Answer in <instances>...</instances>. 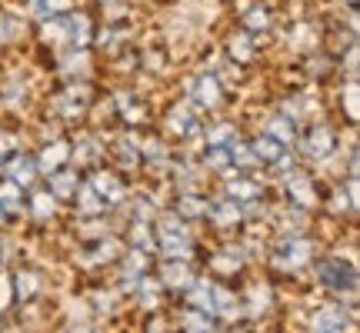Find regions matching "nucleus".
<instances>
[{"mask_svg":"<svg viewBox=\"0 0 360 333\" xmlns=\"http://www.w3.org/2000/svg\"><path fill=\"white\" fill-rule=\"evenodd\" d=\"M154 247L167 256V260H180V256L191 250V237H187V230H184L180 217H164L160 223H157Z\"/></svg>","mask_w":360,"mask_h":333,"instance_id":"obj_1","label":"nucleus"},{"mask_svg":"<svg viewBox=\"0 0 360 333\" xmlns=\"http://www.w3.org/2000/svg\"><path fill=\"white\" fill-rule=\"evenodd\" d=\"M317 280L334 294H354L357 290V270L344 260H337V256H327L317 263Z\"/></svg>","mask_w":360,"mask_h":333,"instance_id":"obj_2","label":"nucleus"},{"mask_svg":"<svg viewBox=\"0 0 360 333\" xmlns=\"http://www.w3.org/2000/svg\"><path fill=\"white\" fill-rule=\"evenodd\" d=\"M310 256H314V244H310V240H304V237H287V240L277 247L274 260H277L281 267H300V263H307Z\"/></svg>","mask_w":360,"mask_h":333,"instance_id":"obj_3","label":"nucleus"},{"mask_svg":"<svg viewBox=\"0 0 360 333\" xmlns=\"http://www.w3.org/2000/svg\"><path fill=\"white\" fill-rule=\"evenodd\" d=\"M4 174H7V180H13L17 187H30L34 177H37V160L27 154H11L7 164H4Z\"/></svg>","mask_w":360,"mask_h":333,"instance_id":"obj_4","label":"nucleus"},{"mask_svg":"<svg viewBox=\"0 0 360 333\" xmlns=\"http://www.w3.org/2000/svg\"><path fill=\"white\" fill-rule=\"evenodd\" d=\"M304 150H307V157H314V160L330 157L337 150V133L330 127H310L307 141H304Z\"/></svg>","mask_w":360,"mask_h":333,"instance_id":"obj_5","label":"nucleus"},{"mask_svg":"<svg viewBox=\"0 0 360 333\" xmlns=\"http://www.w3.org/2000/svg\"><path fill=\"white\" fill-rule=\"evenodd\" d=\"M287 193H290V204H294V207H304V210H310V207L317 204V190H314L310 177H304V174L287 177Z\"/></svg>","mask_w":360,"mask_h":333,"instance_id":"obj_6","label":"nucleus"},{"mask_svg":"<svg viewBox=\"0 0 360 333\" xmlns=\"http://www.w3.org/2000/svg\"><path fill=\"white\" fill-rule=\"evenodd\" d=\"M250 150H254V160H257V164H270V166L287 164V157H283V143L274 141L270 133L257 137V141L250 143Z\"/></svg>","mask_w":360,"mask_h":333,"instance_id":"obj_7","label":"nucleus"},{"mask_svg":"<svg viewBox=\"0 0 360 333\" xmlns=\"http://www.w3.org/2000/svg\"><path fill=\"white\" fill-rule=\"evenodd\" d=\"M191 100L197 103V107H220V84L210 77V74L197 77L191 84Z\"/></svg>","mask_w":360,"mask_h":333,"instance_id":"obj_8","label":"nucleus"},{"mask_svg":"<svg viewBox=\"0 0 360 333\" xmlns=\"http://www.w3.org/2000/svg\"><path fill=\"white\" fill-rule=\"evenodd\" d=\"M90 190L97 193L103 204H120V200H124V183H120L114 174H94Z\"/></svg>","mask_w":360,"mask_h":333,"instance_id":"obj_9","label":"nucleus"},{"mask_svg":"<svg viewBox=\"0 0 360 333\" xmlns=\"http://www.w3.org/2000/svg\"><path fill=\"white\" fill-rule=\"evenodd\" d=\"M67 160H70V143H67V141H53L51 147H44V154L37 157V170L53 174V170H60Z\"/></svg>","mask_w":360,"mask_h":333,"instance_id":"obj_10","label":"nucleus"},{"mask_svg":"<svg viewBox=\"0 0 360 333\" xmlns=\"http://www.w3.org/2000/svg\"><path fill=\"white\" fill-rule=\"evenodd\" d=\"M77 187H80V180L74 177L70 170H64V166H60V170H53V174H51V187H47V190H51L53 200H74Z\"/></svg>","mask_w":360,"mask_h":333,"instance_id":"obj_11","label":"nucleus"},{"mask_svg":"<svg viewBox=\"0 0 360 333\" xmlns=\"http://www.w3.org/2000/svg\"><path fill=\"white\" fill-rule=\"evenodd\" d=\"M207 217L214 220L217 227H237V223H240V217H244V210H240V204H237V200H224V204L207 207Z\"/></svg>","mask_w":360,"mask_h":333,"instance_id":"obj_12","label":"nucleus"},{"mask_svg":"<svg viewBox=\"0 0 360 333\" xmlns=\"http://www.w3.org/2000/svg\"><path fill=\"white\" fill-rule=\"evenodd\" d=\"M344 323H347L344 310L327 307V310H321V313L314 317V333H344Z\"/></svg>","mask_w":360,"mask_h":333,"instance_id":"obj_13","label":"nucleus"},{"mask_svg":"<svg viewBox=\"0 0 360 333\" xmlns=\"http://www.w3.org/2000/svg\"><path fill=\"white\" fill-rule=\"evenodd\" d=\"M167 127L177 133V137H191L193 130H197V117L191 110H184V107H174L167 117Z\"/></svg>","mask_w":360,"mask_h":333,"instance_id":"obj_14","label":"nucleus"},{"mask_svg":"<svg viewBox=\"0 0 360 333\" xmlns=\"http://www.w3.org/2000/svg\"><path fill=\"white\" fill-rule=\"evenodd\" d=\"M227 193H231L237 204H250V200H257L260 197V187L250 177H237V180L227 183Z\"/></svg>","mask_w":360,"mask_h":333,"instance_id":"obj_15","label":"nucleus"},{"mask_svg":"<svg viewBox=\"0 0 360 333\" xmlns=\"http://www.w3.org/2000/svg\"><path fill=\"white\" fill-rule=\"evenodd\" d=\"M207 200L204 197H197V193H187V197H180L177 204V217L180 220H197V217H207Z\"/></svg>","mask_w":360,"mask_h":333,"instance_id":"obj_16","label":"nucleus"},{"mask_svg":"<svg viewBox=\"0 0 360 333\" xmlns=\"http://www.w3.org/2000/svg\"><path fill=\"white\" fill-rule=\"evenodd\" d=\"M74 200L80 204V210H84L87 217H94V214H101L103 207H107V204L101 200V197H97V193L90 190V183H87V187H77V193H74Z\"/></svg>","mask_w":360,"mask_h":333,"instance_id":"obj_17","label":"nucleus"},{"mask_svg":"<svg viewBox=\"0 0 360 333\" xmlns=\"http://www.w3.org/2000/svg\"><path fill=\"white\" fill-rule=\"evenodd\" d=\"M20 190H24V187H17L13 180L0 183V207H7V210H20V207H24V197H20Z\"/></svg>","mask_w":360,"mask_h":333,"instance_id":"obj_18","label":"nucleus"},{"mask_svg":"<svg viewBox=\"0 0 360 333\" xmlns=\"http://www.w3.org/2000/svg\"><path fill=\"white\" fill-rule=\"evenodd\" d=\"M40 294V277L34 273V270H27V273H20L17 277V296L20 300H30V296Z\"/></svg>","mask_w":360,"mask_h":333,"instance_id":"obj_19","label":"nucleus"},{"mask_svg":"<svg viewBox=\"0 0 360 333\" xmlns=\"http://www.w3.org/2000/svg\"><path fill=\"white\" fill-rule=\"evenodd\" d=\"M274 141H281V143H287V141H294L297 137V130H294V120H287V117H277L274 124H270V130H267Z\"/></svg>","mask_w":360,"mask_h":333,"instance_id":"obj_20","label":"nucleus"},{"mask_svg":"<svg viewBox=\"0 0 360 333\" xmlns=\"http://www.w3.org/2000/svg\"><path fill=\"white\" fill-rule=\"evenodd\" d=\"M53 204H57V200L51 197V190H37L34 197H30V207H34V214H37V217H51Z\"/></svg>","mask_w":360,"mask_h":333,"instance_id":"obj_21","label":"nucleus"},{"mask_svg":"<svg viewBox=\"0 0 360 333\" xmlns=\"http://www.w3.org/2000/svg\"><path fill=\"white\" fill-rule=\"evenodd\" d=\"M120 114L127 117L130 124H137V120H143V107H141V100L137 97H120Z\"/></svg>","mask_w":360,"mask_h":333,"instance_id":"obj_22","label":"nucleus"},{"mask_svg":"<svg viewBox=\"0 0 360 333\" xmlns=\"http://www.w3.org/2000/svg\"><path fill=\"white\" fill-rule=\"evenodd\" d=\"M207 141H210V147H224L227 141H233V127L231 124H217L214 130H207Z\"/></svg>","mask_w":360,"mask_h":333,"instance_id":"obj_23","label":"nucleus"},{"mask_svg":"<svg viewBox=\"0 0 360 333\" xmlns=\"http://www.w3.org/2000/svg\"><path fill=\"white\" fill-rule=\"evenodd\" d=\"M231 164H240V166H254V150L250 147H240V143H231Z\"/></svg>","mask_w":360,"mask_h":333,"instance_id":"obj_24","label":"nucleus"},{"mask_svg":"<svg viewBox=\"0 0 360 333\" xmlns=\"http://www.w3.org/2000/svg\"><path fill=\"white\" fill-rule=\"evenodd\" d=\"M227 164H231V154H227L224 147H210V150H207V166H214V170H224Z\"/></svg>","mask_w":360,"mask_h":333,"instance_id":"obj_25","label":"nucleus"},{"mask_svg":"<svg viewBox=\"0 0 360 333\" xmlns=\"http://www.w3.org/2000/svg\"><path fill=\"white\" fill-rule=\"evenodd\" d=\"M267 27H270V13L267 11H260L257 7V11L247 13V30H267Z\"/></svg>","mask_w":360,"mask_h":333,"instance_id":"obj_26","label":"nucleus"},{"mask_svg":"<svg viewBox=\"0 0 360 333\" xmlns=\"http://www.w3.org/2000/svg\"><path fill=\"white\" fill-rule=\"evenodd\" d=\"M134 244L143 247V250H154V240L147 237V220H137V223H134Z\"/></svg>","mask_w":360,"mask_h":333,"instance_id":"obj_27","label":"nucleus"},{"mask_svg":"<svg viewBox=\"0 0 360 333\" xmlns=\"http://www.w3.org/2000/svg\"><path fill=\"white\" fill-rule=\"evenodd\" d=\"M347 114L350 120H357V80H350L347 87Z\"/></svg>","mask_w":360,"mask_h":333,"instance_id":"obj_28","label":"nucleus"},{"mask_svg":"<svg viewBox=\"0 0 360 333\" xmlns=\"http://www.w3.org/2000/svg\"><path fill=\"white\" fill-rule=\"evenodd\" d=\"M11 296H13V290H11V280L7 277H0V310L11 303Z\"/></svg>","mask_w":360,"mask_h":333,"instance_id":"obj_29","label":"nucleus"},{"mask_svg":"<svg viewBox=\"0 0 360 333\" xmlns=\"http://www.w3.org/2000/svg\"><path fill=\"white\" fill-rule=\"evenodd\" d=\"M70 333H87V327H80V330H70Z\"/></svg>","mask_w":360,"mask_h":333,"instance_id":"obj_30","label":"nucleus"}]
</instances>
